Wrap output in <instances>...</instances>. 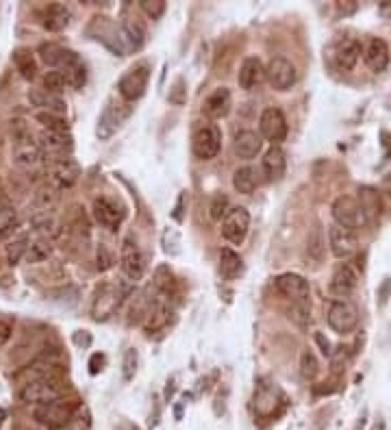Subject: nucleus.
<instances>
[{"label":"nucleus","mask_w":391,"mask_h":430,"mask_svg":"<svg viewBox=\"0 0 391 430\" xmlns=\"http://www.w3.org/2000/svg\"><path fill=\"white\" fill-rule=\"evenodd\" d=\"M74 411H76V404L61 398V400H55V402H48V404H42V407H37L33 411V417H35L37 424L46 426L48 430H61L74 420Z\"/></svg>","instance_id":"f257e3e1"},{"label":"nucleus","mask_w":391,"mask_h":430,"mask_svg":"<svg viewBox=\"0 0 391 430\" xmlns=\"http://www.w3.org/2000/svg\"><path fill=\"white\" fill-rule=\"evenodd\" d=\"M42 156V150H39L37 141L31 139V133L24 126V122H13V163L20 167H33L39 163Z\"/></svg>","instance_id":"f03ea898"},{"label":"nucleus","mask_w":391,"mask_h":430,"mask_svg":"<svg viewBox=\"0 0 391 430\" xmlns=\"http://www.w3.org/2000/svg\"><path fill=\"white\" fill-rule=\"evenodd\" d=\"M220 148H222V130L217 124L206 122V124H198L193 128L191 150L198 159H202V161L215 159Z\"/></svg>","instance_id":"7ed1b4c3"},{"label":"nucleus","mask_w":391,"mask_h":430,"mask_svg":"<svg viewBox=\"0 0 391 430\" xmlns=\"http://www.w3.org/2000/svg\"><path fill=\"white\" fill-rule=\"evenodd\" d=\"M20 398H22V402H29V404H37V407H42V404L61 400L63 398V389H61V385L57 381H52L50 376L35 378V381H29L22 387Z\"/></svg>","instance_id":"20e7f679"},{"label":"nucleus","mask_w":391,"mask_h":430,"mask_svg":"<svg viewBox=\"0 0 391 430\" xmlns=\"http://www.w3.org/2000/svg\"><path fill=\"white\" fill-rule=\"evenodd\" d=\"M333 217L337 222V226H344L348 230H357L361 226L368 224V217L363 213V206L357 198L352 195H339L333 202Z\"/></svg>","instance_id":"39448f33"},{"label":"nucleus","mask_w":391,"mask_h":430,"mask_svg":"<svg viewBox=\"0 0 391 430\" xmlns=\"http://www.w3.org/2000/svg\"><path fill=\"white\" fill-rule=\"evenodd\" d=\"M150 83V65L148 63H139L135 68H130L117 83V91L126 102H135L143 94H146Z\"/></svg>","instance_id":"423d86ee"},{"label":"nucleus","mask_w":391,"mask_h":430,"mask_svg":"<svg viewBox=\"0 0 391 430\" xmlns=\"http://www.w3.org/2000/svg\"><path fill=\"white\" fill-rule=\"evenodd\" d=\"M326 322L337 335H350L359 326V311L348 300H333L326 313Z\"/></svg>","instance_id":"0eeeda50"},{"label":"nucleus","mask_w":391,"mask_h":430,"mask_svg":"<svg viewBox=\"0 0 391 430\" xmlns=\"http://www.w3.org/2000/svg\"><path fill=\"white\" fill-rule=\"evenodd\" d=\"M222 237L233 246H241L248 237V230H250V213L244 206H235L226 213V217L222 219Z\"/></svg>","instance_id":"6e6552de"},{"label":"nucleus","mask_w":391,"mask_h":430,"mask_svg":"<svg viewBox=\"0 0 391 430\" xmlns=\"http://www.w3.org/2000/svg\"><path fill=\"white\" fill-rule=\"evenodd\" d=\"M265 78H268V83H270L272 89L289 91L298 81L296 65L287 57H274L265 68Z\"/></svg>","instance_id":"1a4fd4ad"},{"label":"nucleus","mask_w":391,"mask_h":430,"mask_svg":"<svg viewBox=\"0 0 391 430\" xmlns=\"http://www.w3.org/2000/svg\"><path fill=\"white\" fill-rule=\"evenodd\" d=\"M287 117L281 109L276 107H268L263 113H261V120H259V135L268 139L272 146H279L281 141H285L287 137Z\"/></svg>","instance_id":"9d476101"},{"label":"nucleus","mask_w":391,"mask_h":430,"mask_svg":"<svg viewBox=\"0 0 391 430\" xmlns=\"http://www.w3.org/2000/svg\"><path fill=\"white\" fill-rule=\"evenodd\" d=\"M78 163L70 156H61V159L48 161V182L52 189H70L78 180Z\"/></svg>","instance_id":"9b49d317"},{"label":"nucleus","mask_w":391,"mask_h":430,"mask_svg":"<svg viewBox=\"0 0 391 430\" xmlns=\"http://www.w3.org/2000/svg\"><path fill=\"white\" fill-rule=\"evenodd\" d=\"M120 267L122 274L128 280H141L143 274H146V259H143L137 241L133 237H126L122 241V252H120Z\"/></svg>","instance_id":"f8f14e48"},{"label":"nucleus","mask_w":391,"mask_h":430,"mask_svg":"<svg viewBox=\"0 0 391 430\" xmlns=\"http://www.w3.org/2000/svg\"><path fill=\"white\" fill-rule=\"evenodd\" d=\"M91 211H94V217L96 222L107 230H117L122 226L124 222V206L113 200V198H107V195H100V198L94 200V206H91Z\"/></svg>","instance_id":"ddd939ff"},{"label":"nucleus","mask_w":391,"mask_h":430,"mask_svg":"<svg viewBox=\"0 0 391 430\" xmlns=\"http://www.w3.org/2000/svg\"><path fill=\"white\" fill-rule=\"evenodd\" d=\"M130 115V107L128 104H113L109 102L104 111L98 117V126H96V135L100 139H111L120 126L124 124V120Z\"/></svg>","instance_id":"4468645a"},{"label":"nucleus","mask_w":391,"mask_h":430,"mask_svg":"<svg viewBox=\"0 0 391 430\" xmlns=\"http://www.w3.org/2000/svg\"><path fill=\"white\" fill-rule=\"evenodd\" d=\"M274 289H276L283 298L292 300V302H300V300H309L311 298V287L305 276L294 272L281 274V276L274 278Z\"/></svg>","instance_id":"2eb2a0df"},{"label":"nucleus","mask_w":391,"mask_h":430,"mask_svg":"<svg viewBox=\"0 0 391 430\" xmlns=\"http://www.w3.org/2000/svg\"><path fill=\"white\" fill-rule=\"evenodd\" d=\"M37 146L48 159H61L65 152L72 150V137L70 133H55V130H42L37 137Z\"/></svg>","instance_id":"dca6fc26"},{"label":"nucleus","mask_w":391,"mask_h":430,"mask_svg":"<svg viewBox=\"0 0 391 430\" xmlns=\"http://www.w3.org/2000/svg\"><path fill=\"white\" fill-rule=\"evenodd\" d=\"M329 246H331V252L333 256L337 259H348L357 252L359 248V239L355 230H348L344 226H331L329 228Z\"/></svg>","instance_id":"f3484780"},{"label":"nucleus","mask_w":391,"mask_h":430,"mask_svg":"<svg viewBox=\"0 0 391 430\" xmlns=\"http://www.w3.org/2000/svg\"><path fill=\"white\" fill-rule=\"evenodd\" d=\"M120 300H122V296L113 285L98 287L96 298H94V307H91V315H94L96 322L107 320L109 315H113V311L120 307Z\"/></svg>","instance_id":"a211bd4d"},{"label":"nucleus","mask_w":391,"mask_h":430,"mask_svg":"<svg viewBox=\"0 0 391 430\" xmlns=\"http://www.w3.org/2000/svg\"><path fill=\"white\" fill-rule=\"evenodd\" d=\"M357 285H359L357 270L352 267L350 263H342V265H337V270L333 272L329 289L337 298H346V296H350L352 291L357 289Z\"/></svg>","instance_id":"6ab92c4d"},{"label":"nucleus","mask_w":391,"mask_h":430,"mask_svg":"<svg viewBox=\"0 0 391 430\" xmlns=\"http://www.w3.org/2000/svg\"><path fill=\"white\" fill-rule=\"evenodd\" d=\"M276 404L285 407V396L281 394V389L276 385H261L254 394V411L261 417H272L279 413Z\"/></svg>","instance_id":"aec40b11"},{"label":"nucleus","mask_w":391,"mask_h":430,"mask_svg":"<svg viewBox=\"0 0 391 430\" xmlns=\"http://www.w3.org/2000/svg\"><path fill=\"white\" fill-rule=\"evenodd\" d=\"M389 46L385 39L381 37H372L368 44L363 48V61L365 65L372 70V72H383L387 65H389Z\"/></svg>","instance_id":"412c9836"},{"label":"nucleus","mask_w":391,"mask_h":430,"mask_svg":"<svg viewBox=\"0 0 391 430\" xmlns=\"http://www.w3.org/2000/svg\"><path fill=\"white\" fill-rule=\"evenodd\" d=\"M230 107H233L230 89L217 87L215 91H211V94L206 96V100L202 104V111L206 117H211V120H222V117H226L230 113Z\"/></svg>","instance_id":"4be33fe9"},{"label":"nucleus","mask_w":391,"mask_h":430,"mask_svg":"<svg viewBox=\"0 0 391 430\" xmlns=\"http://www.w3.org/2000/svg\"><path fill=\"white\" fill-rule=\"evenodd\" d=\"M363 55V48L357 39H344V42H339L335 52H333V61H335V68L342 70V72H348L357 65L359 57Z\"/></svg>","instance_id":"5701e85b"},{"label":"nucleus","mask_w":391,"mask_h":430,"mask_svg":"<svg viewBox=\"0 0 391 430\" xmlns=\"http://www.w3.org/2000/svg\"><path fill=\"white\" fill-rule=\"evenodd\" d=\"M261 148H263V137H261L257 130H241V133L235 135L233 150L239 159H244V161L254 159V156L261 152Z\"/></svg>","instance_id":"b1692460"},{"label":"nucleus","mask_w":391,"mask_h":430,"mask_svg":"<svg viewBox=\"0 0 391 430\" xmlns=\"http://www.w3.org/2000/svg\"><path fill=\"white\" fill-rule=\"evenodd\" d=\"M263 78H265V68L257 57H246L241 61V68H239V74H237V83H239L241 89L252 91L254 87H259L261 83H263Z\"/></svg>","instance_id":"393cba45"},{"label":"nucleus","mask_w":391,"mask_h":430,"mask_svg":"<svg viewBox=\"0 0 391 430\" xmlns=\"http://www.w3.org/2000/svg\"><path fill=\"white\" fill-rule=\"evenodd\" d=\"M261 185V169H257L254 165H241L235 169L233 174V187L235 191H239L244 195H250L257 191V187Z\"/></svg>","instance_id":"a878e982"},{"label":"nucleus","mask_w":391,"mask_h":430,"mask_svg":"<svg viewBox=\"0 0 391 430\" xmlns=\"http://www.w3.org/2000/svg\"><path fill=\"white\" fill-rule=\"evenodd\" d=\"M263 174L268 180H281L285 176L287 169V154L281 146H272L265 154H263Z\"/></svg>","instance_id":"bb28decb"},{"label":"nucleus","mask_w":391,"mask_h":430,"mask_svg":"<svg viewBox=\"0 0 391 430\" xmlns=\"http://www.w3.org/2000/svg\"><path fill=\"white\" fill-rule=\"evenodd\" d=\"M70 20H72V13H70L68 7H63V5H48L44 9V16H42L44 29L52 31V33H59L63 29H68Z\"/></svg>","instance_id":"cd10ccee"},{"label":"nucleus","mask_w":391,"mask_h":430,"mask_svg":"<svg viewBox=\"0 0 391 430\" xmlns=\"http://www.w3.org/2000/svg\"><path fill=\"white\" fill-rule=\"evenodd\" d=\"M120 31L124 46L128 50H141L143 44H146V29H143V24L137 18H126L120 26Z\"/></svg>","instance_id":"c85d7f7f"},{"label":"nucleus","mask_w":391,"mask_h":430,"mask_svg":"<svg viewBox=\"0 0 391 430\" xmlns=\"http://www.w3.org/2000/svg\"><path fill=\"white\" fill-rule=\"evenodd\" d=\"M65 76V81H68V87L72 89H81L87 81V72H85V65L83 61L78 59L76 52H70V57L65 59V63L59 68Z\"/></svg>","instance_id":"c756f323"},{"label":"nucleus","mask_w":391,"mask_h":430,"mask_svg":"<svg viewBox=\"0 0 391 430\" xmlns=\"http://www.w3.org/2000/svg\"><path fill=\"white\" fill-rule=\"evenodd\" d=\"M29 100L35 104V107H42L44 111L57 113V115H63L65 109H68V104H65V100L61 96L50 94V91H46V89H31Z\"/></svg>","instance_id":"7c9ffc66"},{"label":"nucleus","mask_w":391,"mask_h":430,"mask_svg":"<svg viewBox=\"0 0 391 430\" xmlns=\"http://www.w3.org/2000/svg\"><path fill=\"white\" fill-rule=\"evenodd\" d=\"M220 272L226 280H237L244 276V261L241 256L230 250V248H222L220 250Z\"/></svg>","instance_id":"2f4dec72"},{"label":"nucleus","mask_w":391,"mask_h":430,"mask_svg":"<svg viewBox=\"0 0 391 430\" xmlns=\"http://www.w3.org/2000/svg\"><path fill=\"white\" fill-rule=\"evenodd\" d=\"M13 63H16L18 72L22 74V78H26V81H33V78L37 76V61H35L31 50L18 48L16 52H13Z\"/></svg>","instance_id":"473e14b6"},{"label":"nucleus","mask_w":391,"mask_h":430,"mask_svg":"<svg viewBox=\"0 0 391 430\" xmlns=\"http://www.w3.org/2000/svg\"><path fill=\"white\" fill-rule=\"evenodd\" d=\"M70 52L68 48H63V46H57V44H44L42 48H39V55H42V61L46 65H50L52 70H59L61 65L65 63V59L70 57Z\"/></svg>","instance_id":"72a5a7b5"},{"label":"nucleus","mask_w":391,"mask_h":430,"mask_svg":"<svg viewBox=\"0 0 391 430\" xmlns=\"http://www.w3.org/2000/svg\"><path fill=\"white\" fill-rule=\"evenodd\" d=\"M359 193H361L359 202L363 206L365 217H368V222H374L378 215H381V198H378V193L372 187H363Z\"/></svg>","instance_id":"f704fd0d"},{"label":"nucleus","mask_w":391,"mask_h":430,"mask_svg":"<svg viewBox=\"0 0 391 430\" xmlns=\"http://www.w3.org/2000/svg\"><path fill=\"white\" fill-rule=\"evenodd\" d=\"M289 320L298 326V329H307L311 322V298L300 300V302H292Z\"/></svg>","instance_id":"c9c22d12"},{"label":"nucleus","mask_w":391,"mask_h":430,"mask_svg":"<svg viewBox=\"0 0 391 430\" xmlns=\"http://www.w3.org/2000/svg\"><path fill=\"white\" fill-rule=\"evenodd\" d=\"M35 120L39 124H44V130H55V133H68V130H70L68 122L63 120V115H57V113L39 111L35 115Z\"/></svg>","instance_id":"e433bc0d"},{"label":"nucleus","mask_w":391,"mask_h":430,"mask_svg":"<svg viewBox=\"0 0 391 430\" xmlns=\"http://www.w3.org/2000/svg\"><path fill=\"white\" fill-rule=\"evenodd\" d=\"M300 374H303L307 381H316L320 374V363L309 348L303 350V355H300Z\"/></svg>","instance_id":"4c0bfd02"},{"label":"nucleus","mask_w":391,"mask_h":430,"mask_svg":"<svg viewBox=\"0 0 391 430\" xmlns=\"http://www.w3.org/2000/svg\"><path fill=\"white\" fill-rule=\"evenodd\" d=\"M18 226V211L11 204L0 206V237H7Z\"/></svg>","instance_id":"58836bf2"},{"label":"nucleus","mask_w":391,"mask_h":430,"mask_svg":"<svg viewBox=\"0 0 391 430\" xmlns=\"http://www.w3.org/2000/svg\"><path fill=\"white\" fill-rule=\"evenodd\" d=\"M52 252V248H50V241L46 239H37L29 246V252H26V261L29 263H39V261H44L48 259Z\"/></svg>","instance_id":"ea45409f"},{"label":"nucleus","mask_w":391,"mask_h":430,"mask_svg":"<svg viewBox=\"0 0 391 430\" xmlns=\"http://www.w3.org/2000/svg\"><path fill=\"white\" fill-rule=\"evenodd\" d=\"M230 211L228 208V198L224 193H215L211 198V206H209V217L213 222H222L226 217V213Z\"/></svg>","instance_id":"a19ab883"},{"label":"nucleus","mask_w":391,"mask_h":430,"mask_svg":"<svg viewBox=\"0 0 391 430\" xmlns=\"http://www.w3.org/2000/svg\"><path fill=\"white\" fill-rule=\"evenodd\" d=\"M29 239L26 237H18V239H13L9 246H7V261L11 265H16L18 261L22 259V256H26V252H29Z\"/></svg>","instance_id":"79ce46f5"},{"label":"nucleus","mask_w":391,"mask_h":430,"mask_svg":"<svg viewBox=\"0 0 391 430\" xmlns=\"http://www.w3.org/2000/svg\"><path fill=\"white\" fill-rule=\"evenodd\" d=\"M68 87V81H65V76L61 70H50L46 76H44V89L50 91V94H61V91Z\"/></svg>","instance_id":"37998d69"},{"label":"nucleus","mask_w":391,"mask_h":430,"mask_svg":"<svg viewBox=\"0 0 391 430\" xmlns=\"http://www.w3.org/2000/svg\"><path fill=\"white\" fill-rule=\"evenodd\" d=\"M309 256H313L320 263L322 256H324V235H322V226L316 224V228H313V232L309 235Z\"/></svg>","instance_id":"c03bdc74"},{"label":"nucleus","mask_w":391,"mask_h":430,"mask_svg":"<svg viewBox=\"0 0 391 430\" xmlns=\"http://www.w3.org/2000/svg\"><path fill=\"white\" fill-rule=\"evenodd\" d=\"M137 350L135 348H126L124 352V359H122V376L124 381H133L135 374H137Z\"/></svg>","instance_id":"a18cd8bd"},{"label":"nucleus","mask_w":391,"mask_h":430,"mask_svg":"<svg viewBox=\"0 0 391 430\" xmlns=\"http://www.w3.org/2000/svg\"><path fill=\"white\" fill-rule=\"evenodd\" d=\"M169 102L176 104V107H180V104H185L187 100V87H185V78H176L172 89H169Z\"/></svg>","instance_id":"49530a36"},{"label":"nucleus","mask_w":391,"mask_h":430,"mask_svg":"<svg viewBox=\"0 0 391 430\" xmlns=\"http://www.w3.org/2000/svg\"><path fill=\"white\" fill-rule=\"evenodd\" d=\"M141 9L148 13V16L152 20H159L163 16V11H165V3L163 0H141Z\"/></svg>","instance_id":"de8ad7c7"},{"label":"nucleus","mask_w":391,"mask_h":430,"mask_svg":"<svg viewBox=\"0 0 391 430\" xmlns=\"http://www.w3.org/2000/svg\"><path fill=\"white\" fill-rule=\"evenodd\" d=\"M113 263H115V259H113L111 250L102 243V246L98 248V270L107 272L109 267H113Z\"/></svg>","instance_id":"09e8293b"},{"label":"nucleus","mask_w":391,"mask_h":430,"mask_svg":"<svg viewBox=\"0 0 391 430\" xmlns=\"http://www.w3.org/2000/svg\"><path fill=\"white\" fill-rule=\"evenodd\" d=\"M389 298H391V276H387L381 287H378V291H376V302L378 307H385L389 302Z\"/></svg>","instance_id":"8fccbe9b"},{"label":"nucleus","mask_w":391,"mask_h":430,"mask_svg":"<svg viewBox=\"0 0 391 430\" xmlns=\"http://www.w3.org/2000/svg\"><path fill=\"white\" fill-rule=\"evenodd\" d=\"M185 206H187V191H180L178 193V200H176V204H174V208H172V217L178 222L185 219Z\"/></svg>","instance_id":"3c124183"},{"label":"nucleus","mask_w":391,"mask_h":430,"mask_svg":"<svg viewBox=\"0 0 391 430\" xmlns=\"http://www.w3.org/2000/svg\"><path fill=\"white\" fill-rule=\"evenodd\" d=\"M13 333V322L9 318H0V348H3Z\"/></svg>","instance_id":"603ef678"},{"label":"nucleus","mask_w":391,"mask_h":430,"mask_svg":"<svg viewBox=\"0 0 391 430\" xmlns=\"http://www.w3.org/2000/svg\"><path fill=\"white\" fill-rule=\"evenodd\" d=\"M104 355H100V352H96V355H91V359H89V374L91 376H96V374H100L102 372V368H104Z\"/></svg>","instance_id":"864d4df0"},{"label":"nucleus","mask_w":391,"mask_h":430,"mask_svg":"<svg viewBox=\"0 0 391 430\" xmlns=\"http://www.w3.org/2000/svg\"><path fill=\"white\" fill-rule=\"evenodd\" d=\"M316 344L322 348V355H324V357H331V355H333V350H331V342L324 337V333H316Z\"/></svg>","instance_id":"5fc2aeb1"},{"label":"nucleus","mask_w":391,"mask_h":430,"mask_svg":"<svg viewBox=\"0 0 391 430\" xmlns=\"http://www.w3.org/2000/svg\"><path fill=\"white\" fill-rule=\"evenodd\" d=\"M365 420H368V411H363V415H361L359 420L355 422V426H352V430H363V428H365Z\"/></svg>","instance_id":"6e6d98bb"},{"label":"nucleus","mask_w":391,"mask_h":430,"mask_svg":"<svg viewBox=\"0 0 391 430\" xmlns=\"http://www.w3.org/2000/svg\"><path fill=\"white\" fill-rule=\"evenodd\" d=\"M383 189H385V193L391 195V174L385 176V180H383Z\"/></svg>","instance_id":"4d7b16f0"},{"label":"nucleus","mask_w":391,"mask_h":430,"mask_svg":"<svg viewBox=\"0 0 391 430\" xmlns=\"http://www.w3.org/2000/svg\"><path fill=\"white\" fill-rule=\"evenodd\" d=\"M372 430H385V422H383V420H378V422L372 426Z\"/></svg>","instance_id":"13d9d810"},{"label":"nucleus","mask_w":391,"mask_h":430,"mask_svg":"<svg viewBox=\"0 0 391 430\" xmlns=\"http://www.w3.org/2000/svg\"><path fill=\"white\" fill-rule=\"evenodd\" d=\"M7 417V411L5 409H0V426H3V420Z\"/></svg>","instance_id":"bf43d9fd"}]
</instances>
